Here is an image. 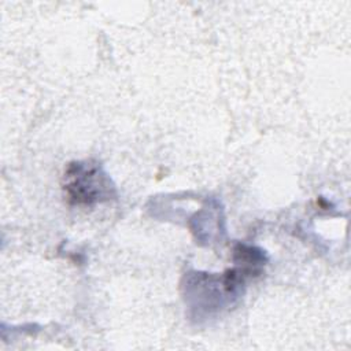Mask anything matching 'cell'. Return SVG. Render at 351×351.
Returning a JSON list of instances; mask_svg holds the SVG:
<instances>
[{"mask_svg":"<svg viewBox=\"0 0 351 351\" xmlns=\"http://www.w3.org/2000/svg\"><path fill=\"white\" fill-rule=\"evenodd\" d=\"M63 191L71 204L90 206L115 197V186L103 167L92 160L71 162L63 176Z\"/></svg>","mask_w":351,"mask_h":351,"instance_id":"1","label":"cell"}]
</instances>
